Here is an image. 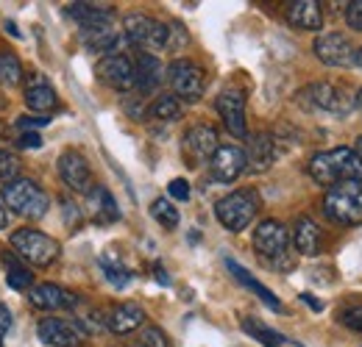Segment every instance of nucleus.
I'll list each match as a JSON object with an SVG mask.
<instances>
[{
    "label": "nucleus",
    "instance_id": "18",
    "mask_svg": "<svg viewBox=\"0 0 362 347\" xmlns=\"http://www.w3.org/2000/svg\"><path fill=\"white\" fill-rule=\"evenodd\" d=\"M106 325H109L112 334H120V336H123V334H134L136 328L145 325V308L139 303H132V300L117 303L109 311Z\"/></svg>",
    "mask_w": 362,
    "mask_h": 347
},
{
    "label": "nucleus",
    "instance_id": "2",
    "mask_svg": "<svg viewBox=\"0 0 362 347\" xmlns=\"http://www.w3.org/2000/svg\"><path fill=\"white\" fill-rule=\"evenodd\" d=\"M0 200H3V206H8V212H14L23 219H42L50 209L47 192L31 178H17V181L6 183Z\"/></svg>",
    "mask_w": 362,
    "mask_h": 347
},
{
    "label": "nucleus",
    "instance_id": "26",
    "mask_svg": "<svg viewBox=\"0 0 362 347\" xmlns=\"http://www.w3.org/2000/svg\"><path fill=\"white\" fill-rule=\"evenodd\" d=\"M0 261H3V269H6V284H8V289H14V292H25V289H31V284H34V272L23 264V259L14 253V250H3L0 253Z\"/></svg>",
    "mask_w": 362,
    "mask_h": 347
},
{
    "label": "nucleus",
    "instance_id": "46",
    "mask_svg": "<svg viewBox=\"0 0 362 347\" xmlns=\"http://www.w3.org/2000/svg\"><path fill=\"white\" fill-rule=\"evenodd\" d=\"M354 103H357V109L362 111V87H360V92H357V97H354Z\"/></svg>",
    "mask_w": 362,
    "mask_h": 347
},
{
    "label": "nucleus",
    "instance_id": "34",
    "mask_svg": "<svg viewBox=\"0 0 362 347\" xmlns=\"http://www.w3.org/2000/svg\"><path fill=\"white\" fill-rule=\"evenodd\" d=\"M17 173H20V162H17L11 153L0 150V183L6 186V183H11V181H17Z\"/></svg>",
    "mask_w": 362,
    "mask_h": 347
},
{
    "label": "nucleus",
    "instance_id": "29",
    "mask_svg": "<svg viewBox=\"0 0 362 347\" xmlns=\"http://www.w3.org/2000/svg\"><path fill=\"white\" fill-rule=\"evenodd\" d=\"M243 331L248 334V336H254L259 345L265 347H281L284 345V336L281 334H276L273 328H268V325H262L259 319H254V317H243Z\"/></svg>",
    "mask_w": 362,
    "mask_h": 347
},
{
    "label": "nucleus",
    "instance_id": "23",
    "mask_svg": "<svg viewBox=\"0 0 362 347\" xmlns=\"http://www.w3.org/2000/svg\"><path fill=\"white\" fill-rule=\"evenodd\" d=\"M67 14L78 23V28H98V25H115V11L95 3H70Z\"/></svg>",
    "mask_w": 362,
    "mask_h": 347
},
{
    "label": "nucleus",
    "instance_id": "45",
    "mask_svg": "<svg viewBox=\"0 0 362 347\" xmlns=\"http://www.w3.org/2000/svg\"><path fill=\"white\" fill-rule=\"evenodd\" d=\"M354 64H357V67H362V47H360V50H354Z\"/></svg>",
    "mask_w": 362,
    "mask_h": 347
},
{
    "label": "nucleus",
    "instance_id": "6",
    "mask_svg": "<svg viewBox=\"0 0 362 347\" xmlns=\"http://www.w3.org/2000/svg\"><path fill=\"white\" fill-rule=\"evenodd\" d=\"M298 103L310 111H326V114H334V117H343L349 114L357 103L351 95H346L340 87L334 84H326V81H317V84H310L298 92Z\"/></svg>",
    "mask_w": 362,
    "mask_h": 347
},
{
    "label": "nucleus",
    "instance_id": "44",
    "mask_svg": "<svg viewBox=\"0 0 362 347\" xmlns=\"http://www.w3.org/2000/svg\"><path fill=\"white\" fill-rule=\"evenodd\" d=\"M6 228V206H3V200H0V231Z\"/></svg>",
    "mask_w": 362,
    "mask_h": 347
},
{
    "label": "nucleus",
    "instance_id": "43",
    "mask_svg": "<svg viewBox=\"0 0 362 347\" xmlns=\"http://www.w3.org/2000/svg\"><path fill=\"white\" fill-rule=\"evenodd\" d=\"M301 300H304V303H310L313 308H315V311H320V303H317V300H313L310 295H301Z\"/></svg>",
    "mask_w": 362,
    "mask_h": 347
},
{
    "label": "nucleus",
    "instance_id": "41",
    "mask_svg": "<svg viewBox=\"0 0 362 347\" xmlns=\"http://www.w3.org/2000/svg\"><path fill=\"white\" fill-rule=\"evenodd\" d=\"M50 117H20V128H34V126H47Z\"/></svg>",
    "mask_w": 362,
    "mask_h": 347
},
{
    "label": "nucleus",
    "instance_id": "48",
    "mask_svg": "<svg viewBox=\"0 0 362 347\" xmlns=\"http://www.w3.org/2000/svg\"><path fill=\"white\" fill-rule=\"evenodd\" d=\"M3 133H6V126H3V123H0V139H3Z\"/></svg>",
    "mask_w": 362,
    "mask_h": 347
},
{
    "label": "nucleus",
    "instance_id": "21",
    "mask_svg": "<svg viewBox=\"0 0 362 347\" xmlns=\"http://www.w3.org/2000/svg\"><path fill=\"white\" fill-rule=\"evenodd\" d=\"M245 159H248V173H268L271 164L276 162V145H273L271 136L268 133L251 136Z\"/></svg>",
    "mask_w": 362,
    "mask_h": 347
},
{
    "label": "nucleus",
    "instance_id": "1",
    "mask_svg": "<svg viewBox=\"0 0 362 347\" xmlns=\"http://www.w3.org/2000/svg\"><path fill=\"white\" fill-rule=\"evenodd\" d=\"M307 173L315 183L332 189V186L346 183V181H362V159L351 147L323 150V153L313 156V162L307 164Z\"/></svg>",
    "mask_w": 362,
    "mask_h": 347
},
{
    "label": "nucleus",
    "instance_id": "28",
    "mask_svg": "<svg viewBox=\"0 0 362 347\" xmlns=\"http://www.w3.org/2000/svg\"><path fill=\"white\" fill-rule=\"evenodd\" d=\"M181 111H184V106H181V100L176 95H159L148 109V114L153 120H162V123H176L181 117Z\"/></svg>",
    "mask_w": 362,
    "mask_h": 347
},
{
    "label": "nucleus",
    "instance_id": "25",
    "mask_svg": "<svg viewBox=\"0 0 362 347\" xmlns=\"http://www.w3.org/2000/svg\"><path fill=\"white\" fill-rule=\"evenodd\" d=\"M134 73H136V89H139L142 95L153 92V89L162 84V78H165L162 61H159L156 56H151V53H139V56H136Z\"/></svg>",
    "mask_w": 362,
    "mask_h": 347
},
{
    "label": "nucleus",
    "instance_id": "13",
    "mask_svg": "<svg viewBox=\"0 0 362 347\" xmlns=\"http://www.w3.org/2000/svg\"><path fill=\"white\" fill-rule=\"evenodd\" d=\"M315 56L326 64V67H349L354 61V47L351 39L340 31H326V34H317L315 44H313Z\"/></svg>",
    "mask_w": 362,
    "mask_h": 347
},
{
    "label": "nucleus",
    "instance_id": "33",
    "mask_svg": "<svg viewBox=\"0 0 362 347\" xmlns=\"http://www.w3.org/2000/svg\"><path fill=\"white\" fill-rule=\"evenodd\" d=\"M134 347H170V339H168V334H165L162 328L148 325V328L142 331V336L136 339Z\"/></svg>",
    "mask_w": 362,
    "mask_h": 347
},
{
    "label": "nucleus",
    "instance_id": "17",
    "mask_svg": "<svg viewBox=\"0 0 362 347\" xmlns=\"http://www.w3.org/2000/svg\"><path fill=\"white\" fill-rule=\"evenodd\" d=\"M28 300L34 308H45V311H56V308H76L78 305V298L73 292H67L64 286L59 284H40L31 289Z\"/></svg>",
    "mask_w": 362,
    "mask_h": 347
},
{
    "label": "nucleus",
    "instance_id": "35",
    "mask_svg": "<svg viewBox=\"0 0 362 347\" xmlns=\"http://www.w3.org/2000/svg\"><path fill=\"white\" fill-rule=\"evenodd\" d=\"M340 322L346 328L362 334V305H346V308H340Z\"/></svg>",
    "mask_w": 362,
    "mask_h": 347
},
{
    "label": "nucleus",
    "instance_id": "8",
    "mask_svg": "<svg viewBox=\"0 0 362 347\" xmlns=\"http://www.w3.org/2000/svg\"><path fill=\"white\" fill-rule=\"evenodd\" d=\"M168 81L176 92L179 100H187V103H195L201 100L204 95V73L195 61L189 59H176L170 67H168Z\"/></svg>",
    "mask_w": 362,
    "mask_h": 347
},
{
    "label": "nucleus",
    "instance_id": "14",
    "mask_svg": "<svg viewBox=\"0 0 362 347\" xmlns=\"http://www.w3.org/2000/svg\"><path fill=\"white\" fill-rule=\"evenodd\" d=\"M245 170H248V159H245V150L237 145H221L209 162V175L218 183H231Z\"/></svg>",
    "mask_w": 362,
    "mask_h": 347
},
{
    "label": "nucleus",
    "instance_id": "47",
    "mask_svg": "<svg viewBox=\"0 0 362 347\" xmlns=\"http://www.w3.org/2000/svg\"><path fill=\"white\" fill-rule=\"evenodd\" d=\"M354 150L360 153V159H362V136H360V139H357V147H354Z\"/></svg>",
    "mask_w": 362,
    "mask_h": 347
},
{
    "label": "nucleus",
    "instance_id": "11",
    "mask_svg": "<svg viewBox=\"0 0 362 347\" xmlns=\"http://www.w3.org/2000/svg\"><path fill=\"white\" fill-rule=\"evenodd\" d=\"M59 175L64 181V186L78 192V195H90L92 189H95L90 164H87L84 153H78V150H64L59 156Z\"/></svg>",
    "mask_w": 362,
    "mask_h": 347
},
{
    "label": "nucleus",
    "instance_id": "31",
    "mask_svg": "<svg viewBox=\"0 0 362 347\" xmlns=\"http://www.w3.org/2000/svg\"><path fill=\"white\" fill-rule=\"evenodd\" d=\"M23 81V64L14 53H0V84L3 87H17Z\"/></svg>",
    "mask_w": 362,
    "mask_h": 347
},
{
    "label": "nucleus",
    "instance_id": "30",
    "mask_svg": "<svg viewBox=\"0 0 362 347\" xmlns=\"http://www.w3.org/2000/svg\"><path fill=\"white\" fill-rule=\"evenodd\" d=\"M100 269H103L106 281H109L115 289H123V286L132 281L129 267H126V264H120V261L115 259V256H109V253H103V256H100Z\"/></svg>",
    "mask_w": 362,
    "mask_h": 347
},
{
    "label": "nucleus",
    "instance_id": "24",
    "mask_svg": "<svg viewBox=\"0 0 362 347\" xmlns=\"http://www.w3.org/2000/svg\"><path fill=\"white\" fill-rule=\"evenodd\" d=\"M56 103H59L56 89L50 87L40 73L31 75V81H28V87H25V106H28L31 111H37V114H47L50 109H56Z\"/></svg>",
    "mask_w": 362,
    "mask_h": 347
},
{
    "label": "nucleus",
    "instance_id": "15",
    "mask_svg": "<svg viewBox=\"0 0 362 347\" xmlns=\"http://www.w3.org/2000/svg\"><path fill=\"white\" fill-rule=\"evenodd\" d=\"M215 109L223 117V126L228 128L231 136H237V139H245L248 136V126H245V95L240 89H226L223 95H218Z\"/></svg>",
    "mask_w": 362,
    "mask_h": 347
},
{
    "label": "nucleus",
    "instance_id": "36",
    "mask_svg": "<svg viewBox=\"0 0 362 347\" xmlns=\"http://www.w3.org/2000/svg\"><path fill=\"white\" fill-rule=\"evenodd\" d=\"M349 8H346V23H349V28H354V31H362V0H351V3H346Z\"/></svg>",
    "mask_w": 362,
    "mask_h": 347
},
{
    "label": "nucleus",
    "instance_id": "16",
    "mask_svg": "<svg viewBox=\"0 0 362 347\" xmlns=\"http://www.w3.org/2000/svg\"><path fill=\"white\" fill-rule=\"evenodd\" d=\"M40 339L50 347H78L84 342V331L78 322L70 319H59V317H47L37 328Z\"/></svg>",
    "mask_w": 362,
    "mask_h": 347
},
{
    "label": "nucleus",
    "instance_id": "20",
    "mask_svg": "<svg viewBox=\"0 0 362 347\" xmlns=\"http://www.w3.org/2000/svg\"><path fill=\"white\" fill-rule=\"evenodd\" d=\"M87 212H90L92 222H98V225H112L120 219V209L106 186H95L87 195Z\"/></svg>",
    "mask_w": 362,
    "mask_h": 347
},
{
    "label": "nucleus",
    "instance_id": "38",
    "mask_svg": "<svg viewBox=\"0 0 362 347\" xmlns=\"http://www.w3.org/2000/svg\"><path fill=\"white\" fill-rule=\"evenodd\" d=\"M181 44H187V34H184V28H181L179 23H173V25H168V47H181Z\"/></svg>",
    "mask_w": 362,
    "mask_h": 347
},
{
    "label": "nucleus",
    "instance_id": "9",
    "mask_svg": "<svg viewBox=\"0 0 362 347\" xmlns=\"http://www.w3.org/2000/svg\"><path fill=\"white\" fill-rule=\"evenodd\" d=\"M287 245H290V231L279 219H262L257 225V231H254V250L262 259L279 264L287 256Z\"/></svg>",
    "mask_w": 362,
    "mask_h": 347
},
{
    "label": "nucleus",
    "instance_id": "37",
    "mask_svg": "<svg viewBox=\"0 0 362 347\" xmlns=\"http://www.w3.org/2000/svg\"><path fill=\"white\" fill-rule=\"evenodd\" d=\"M168 195L173 197V200H189V183L184 181V178H173L170 183H168Z\"/></svg>",
    "mask_w": 362,
    "mask_h": 347
},
{
    "label": "nucleus",
    "instance_id": "5",
    "mask_svg": "<svg viewBox=\"0 0 362 347\" xmlns=\"http://www.w3.org/2000/svg\"><path fill=\"white\" fill-rule=\"evenodd\" d=\"M11 250L23 261H28L31 267H50L59 259V242L53 236H47L37 228H20L11 233Z\"/></svg>",
    "mask_w": 362,
    "mask_h": 347
},
{
    "label": "nucleus",
    "instance_id": "22",
    "mask_svg": "<svg viewBox=\"0 0 362 347\" xmlns=\"http://www.w3.org/2000/svg\"><path fill=\"white\" fill-rule=\"evenodd\" d=\"M293 245L301 256H317L323 245V233L313 217H298L293 225Z\"/></svg>",
    "mask_w": 362,
    "mask_h": 347
},
{
    "label": "nucleus",
    "instance_id": "19",
    "mask_svg": "<svg viewBox=\"0 0 362 347\" xmlns=\"http://www.w3.org/2000/svg\"><path fill=\"white\" fill-rule=\"evenodd\" d=\"M287 23L298 31H320L323 28V11L317 0H293L287 6Z\"/></svg>",
    "mask_w": 362,
    "mask_h": 347
},
{
    "label": "nucleus",
    "instance_id": "4",
    "mask_svg": "<svg viewBox=\"0 0 362 347\" xmlns=\"http://www.w3.org/2000/svg\"><path fill=\"white\" fill-rule=\"evenodd\" d=\"M257 212H259V195L254 189H237L226 197H221L215 206V217L221 219L226 231H234V233L245 231L254 222Z\"/></svg>",
    "mask_w": 362,
    "mask_h": 347
},
{
    "label": "nucleus",
    "instance_id": "3",
    "mask_svg": "<svg viewBox=\"0 0 362 347\" xmlns=\"http://www.w3.org/2000/svg\"><path fill=\"white\" fill-rule=\"evenodd\" d=\"M323 214L346 228L362 225V181H346L323 195Z\"/></svg>",
    "mask_w": 362,
    "mask_h": 347
},
{
    "label": "nucleus",
    "instance_id": "12",
    "mask_svg": "<svg viewBox=\"0 0 362 347\" xmlns=\"http://www.w3.org/2000/svg\"><path fill=\"white\" fill-rule=\"evenodd\" d=\"M98 78L117 92H132V89H136L134 61L123 53L120 56H103L98 61Z\"/></svg>",
    "mask_w": 362,
    "mask_h": 347
},
{
    "label": "nucleus",
    "instance_id": "42",
    "mask_svg": "<svg viewBox=\"0 0 362 347\" xmlns=\"http://www.w3.org/2000/svg\"><path fill=\"white\" fill-rule=\"evenodd\" d=\"M156 281H159V284H170V278L165 275V269H162V264H156Z\"/></svg>",
    "mask_w": 362,
    "mask_h": 347
},
{
    "label": "nucleus",
    "instance_id": "40",
    "mask_svg": "<svg viewBox=\"0 0 362 347\" xmlns=\"http://www.w3.org/2000/svg\"><path fill=\"white\" fill-rule=\"evenodd\" d=\"M8 328H11V311L6 305H0V345H3V336L8 334Z\"/></svg>",
    "mask_w": 362,
    "mask_h": 347
},
{
    "label": "nucleus",
    "instance_id": "7",
    "mask_svg": "<svg viewBox=\"0 0 362 347\" xmlns=\"http://www.w3.org/2000/svg\"><path fill=\"white\" fill-rule=\"evenodd\" d=\"M123 31H126V39L134 47H139L142 53L153 56L168 47V25L148 14H126Z\"/></svg>",
    "mask_w": 362,
    "mask_h": 347
},
{
    "label": "nucleus",
    "instance_id": "32",
    "mask_svg": "<svg viewBox=\"0 0 362 347\" xmlns=\"http://www.w3.org/2000/svg\"><path fill=\"white\" fill-rule=\"evenodd\" d=\"M151 214H153V219H156L162 228H168V231H170V228H176V225H179V219H181L179 209H176L168 197H156V200H153V206H151Z\"/></svg>",
    "mask_w": 362,
    "mask_h": 347
},
{
    "label": "nucleus",
    "instance_id": "27",
    "mask_svg": "<svg viewBox=\"0 0 362 347\" xmlns=\"http://www.w3.org/2000/svg\"><path fill=\"white\" fill-rule=\"evenodd\" d=\"M226 267H228V272H231V275H234V278H237L243 286H248V289H251V292H254V295H257L262 303L268 305V308H273V311H281L279 298L273 295L268 286H262V284H259V281H257V278H254V275H251L245 267H240L237 261H231V259H226Z\"/></svg>",
    "mask_w": 362,
    "mask_h": 347
},
{
    "label": "nucleus",
    "instance_id": "10",
    "mask_svg": "<svg viewBox=\"0 0 362 347\" xmlns=\"http://www.w3.org/2000/svg\"><path fill=\"white\" fill-rule=\"evenodd\" d=\"M218 130L212 126H192L184 133V159L189 167L209 164L212 156L218 153Z\"/></svg>",
    "mask_w": 362,
    "mask_h": 347
},
{
    "label": "nucleus",
    "instance_id": "39",
    "mask_svg": "<svg viewBox=\"0 0 362 347\" xmlns=\"http://www.w3.org/2000/svg\"><path fill=\"white\" fill-rule=\"evenodd\" d=\"M17 145L20 147H31V150H37V147H42V136L37 133V130H25V133H20V139H17Z\"/></svg>",
    "mask_w": 362,
    "mask_h": 347
}]
</instances>
